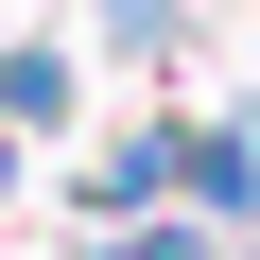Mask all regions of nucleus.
I'll use <instances>...</instances> for the list:
<instances>
[{
	"instance_id": "1",
	"label": "nucleus",
	"mask_w": 260,
	"mask_h": 260,
	"mask_svg": "<svg viewBox=\"0 0 260 260\" xmlns=\"http://www.w3.org/2000/svg\"><path fill=\"white\" fill-rule=\"evenodd\" d=\"M174 208L225 225V243L260 225V121H243V104H174Z\"/></svg>"
},
{
	"instance_id": "2",
	"label": "nucleus",
	"mask_w": 260,
	"mask_h": 260,
	"mask_svg": "<svg viewBox=\"0 0 260 260\" xmlns=\"http://www.w3.org/2000/svg\"><path fill=\"white\" fill-rule=\"evenodd\" d=\"M70 208H87V243H104V225H139V208H174V104H156V121H121V139L70 174Z\"/></svg>"
},
{
	"instance_id": "3",
	"label": "nucleus",
	"mask_w": 260,
	"mask_h": 260,
	"mask_svg": "<svg viewBox=\"0 0 260 260\" xmlns=\"http://www.w3.org/2000/svg\"><path fill=\"white\" fill-rule=\"evenodd\" d=\"M70 104H87V52L70 35H0V121H18V139H70Z\"/></svg>"
},
{
	"instance_id": "4",
	"label": "nucleus",
	"mask_w": 260,
	"mask_h": 260,
	"mask_svg": "<svg viewBox=\"0 0 260 260\" xmlns=\"http://www.w3.org/2000/svg\"><path fill=\"white\" fill-rule=\"evenodd\" d=\"M104 260H243V243L191 225V208H139V225H104Z\"/></svg>"
},
{
	"instance_id": "5",
	"label": "nucleus",
	"mask_w": 260,
	"mask_h": 260,
	"mask_svg": "<svg viewBox=\"0 0 260 260\" xmlns=\"http://www.w3.org/2000/svg\"><path fill=\"white\" fill-rule=\"evenodd\" d=\"M104 52H139V70H174V52H191V0H104Z\"/></svg>"
},
{
	"instance_id": "6",
	"label": "nucleus",
	"mask_w": 260,
	"mask_h": 260,
	"mask_svg": "<svg viewBox=\"0 0 260 260\" xmlns=\"http://www.w3.org/2000/svg\"><path fill=\"white\" fill-rule=\"evenodd\" d=\"M18 156H35V139H18V121H0V208H18Z\"/></svg>"
}]
</instances>
